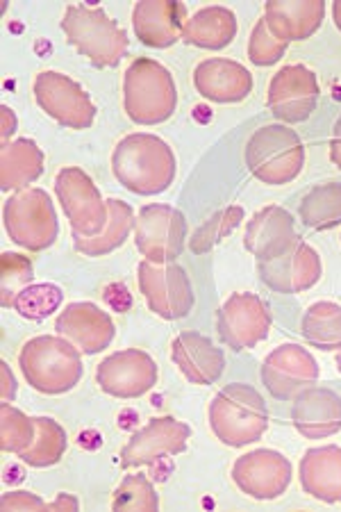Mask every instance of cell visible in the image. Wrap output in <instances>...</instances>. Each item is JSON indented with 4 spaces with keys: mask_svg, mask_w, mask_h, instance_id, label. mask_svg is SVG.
Segmentation results:
<instances>
[{
    "mask_svg": "<svg viewBox=\"0 0 341 512\" xmlns=\"http://www.w3.org/2000/svg\"><path fill=\"white\" fill-rule=\"evenodd\" d=\"M210 428L226 447H248L269 428L264 396L253 385L232 383L214 396L207 410Z\"/></svg>",
    "mask_w": 341,
    "mask_h": 512,
    "instance_id": "2",
    "label": "cell"
},
{
    "mask_svg": "<svg viewBox=\"0 0 341 512\" xmlns=\"http://www.w3.org/2000/svg\"><path fill=\"white\" fill-rule=\"evenodd\" d=\"M187 219L171 205L153 203L141 208L135 221V244L148 262L169 264L185 249Z\"/></svg>",
    "mask_w": 341,
    "mask_h": 512,
    "instance_id": "9",
    "label": "cell"
},
{
    "mask_svg": "<svg viewBox=\"0 0 341 512\" xmlns=\"http://www.w3.org/2000/svg\"><path fill=\"white\" fill-rule=\"evenodd\" d=\"M237 28V16L228 7H203L187 21L182 39L191 46L219 51V48H226L235 39Z\"/></svg>",
    "mask_w": 341,
    "mask_h": 512,
    "instance_id": "28",
    "label": "cell"
},
{
    "mask_svg": "<svg viewBox=\"0 0 341 512\" xmlns=\"http://www.w3.org/2000/svg\"><path fill=\"white\" fill-rule=\"evenodd\" d=\"M187 7L171 0H146L132 10V28L148 48H169L182 39L187 26Z\"/></svg>",
    "mask_w": 341,
    "mask_h": 512,
    "instance_id": "20",
    "label": "cell"
},
{
    "mask_svg": "<svg viewBox=\"0 0 341 512\" xmlns=\"http://www.w3.org/2000/svg\"><path fill=\"white\" fill-rule=\"evenodd\" d=\"M160 508V499L153 490L151 481L144 474H130L123 478L119 490L114 492L112 510H141V512H155Z\"/></svg>",
    "mask_w": 341,
    "mask_h": 512,
    "instance_id": "36",
    "label": "cell"
},
{
    "mask_svg": "<svg viewBox=\"0 0 341 512\" xmlns=\"http://www.w3.org/2000/svg\"><path fill=\"white\" fill-rule=\"evenodd\" d=\"M107 208H110V221L103 228L101 235L96 237H73V244H76V251L89 255V258H101L105 253H112L114 249L126 242L130 230L135 228V214L128 203L119 201V198H110L107 201Z\"/></svg>",
    "mask_w": 341,
    "mask_h": 512,
    "instance_id": "29",
    "label": "cell"
},
{
    "mask_svg": "<svg viewBox=\"0 0 341 512\" xmlns=\"http://www.w3.org/2000/svg\"><path fill=\"white\" fill-rule=\"evenodd\" d=\"M55 194L71 221L73 237H96L110 221V208L85 171L66 167L55 178Z\"/></svg>",
    "mask_w": 341,
    "mask_h": 512,
    "instance_id": "8",
    "label": "cell"
},
{
    "mask_svg": "<svg viewBox=\"0 0 341 512\" xmlns=\"http://www.w3.org/2000/svg\"><path fill=\"white\" fill-rule=\"evenodd\" d=\"M3 224L12 242L28 251L48 249L60 233L57 212L44 189L14 192L3 205Z\"/></svg>",
    "mask_w": 341,
    "mask_h": 512,
    "instance_id": "7",
    "label": "cell"
},
{
    "mask_svg": "<svg viewBox=\"0 0 341 512\" xmlns=\"http://www.w3.org/2000/svg\"><path fill=\"white\" fill-rule=\"evenodd\" d=\"M332 16H335V23H337V28L341 30V0H337V3L332 5Z\"/></svg>",
    "mask_w": 341,
    "mask_h": 512,
    "instance_id": "44",
    "label": "cell"
},
{
    "mask_svg": "<svg viewBox=\"0 0 341 512\" xmlns=\"http://www.w3.org/2000/svg\"><path fill=\"white\" fill-rule=\"evenodd\" d=\"M319 101V80L303 64H289L271 78L266 105L273 117L285 123H301L310 119Z\"/></svg>",
    "mask_w": 341,
    "mask_h": 512,
    "instance_id": "15",
    "label": "cell"
},
{
    "mask_svg": "<svg viewBox=\"0 0 341 512\" xmlns=\"http://www.w3.org/2000/svg\"><path fill=\"white\" fill-rule=\"evenodd\" d=\"M330 160L337 169H341V117L335 123V130H332L330 139Z\"/></svg>",
    "mask_w": 341,
    "mask_h": 512,
    "instance_id": "42",
    "label": "cell"
},
{
    "mask_svg": "<svg viewBox=\"0 0 341 512\" xmlns=\"http://www.w3.org/2000/svg\"><path fill=\"white\" fill-rule=\"evenodd\" d=\"M0 508L5 512H44L48 503L32 492H7L0 499Z\"/></svg>",
    "mask_w": 341,
    "mask_h": 512,
    "instance_id": "39",
    "label": "cell"
},
{
    "mask_svg": "<svg viewBox=\"0 0 341 512\" xmlns=\"http://www.w3.org/2000/svg\"><path fill=\"white\" fill-rule=\"evenodd\" d=\"M37 424V435L32 440L30 449L21 453V460L30 467L44 469V467H53L62 460L64 451H66V431L57 424L51 417H35Z\"/></svg>",
    "mask_w": 341,
    "mask_h": 512,
    "instance_id": "32",
    "label": "cell"
},
{
    "mask_svg": "<svg viewBox=\"0 0 341 512\" xmlns=\"http://www.w3.org/2000/svg\"><path fill=\"white\" fill-rule=\"evenodd\" d=\"M241 221H244V208H239V205H232V208L216 212L214 217L207 219L205 224L196 230L194 237H191V251L198 255L207 253L214 244L223 242Z\"/></svg>",
    "mask_w": 341,
    "mask_h": 512,
    "instance_id": "35",
    "label": "cell"
},
{
    "mask_svg": "<svg viewBox=\"0 0 341 512\" xmlns=\"http://www.w3.org/2000/svg\"><path fill=\"white\" fill-rule=\"evenodd\" d=\"M57 335L69 340L80 353L96 355L114 340V321L94 303H69L55 321Z\"/></svg>",
    "mask_w": 341,
    "mask_h": 512,
    "instance_id": "19",
    "label": "cell"
},
{
    "mask_svg": "<svg viewBox=\"0 0 341 512\" xmlns=\"http://www.w3.org/2000/svg\"><path fill=\"white\" fill-rule=\"evenodd\" d=\"M37 105L60 126L85 130L96 119V105L76 80L57 71H41L35 78Z\"/></svg>",
    "mask_w": 341,
    "mask_h": 512,
    "instance_id": "11",
    "label": "cell"
},
{
    "mask_svg": "<svg viewBox=\"0 0 341 512\" xmlns=\"http://www.w3.org/2000/svg\"><path fill=\"white\" fill-rule=\"evenodd\" d=\"M139 289L157 317L182 319L194 308V289L180 264H155L144 260L137 269Z\"/></svg>",
    "mask_w": 341,
    "mask_h": 512,
    "instance_id": "10",
    "label": "cell"
},
{
    "mask_svg": "<svg viewBox=\"0 0 341 512\" xmlns=\"http://www.w3.org/2000/svg\"><path fill=\"white\" fill-rule=\"evenodd\" d=\"M191 428L185 421L173 417H157L130 437L121 451V467L132 469L141 465H155L164 456H178L187 449Z\"/></svg>",
    "mask_w": 341,
    "mask_h": 512,
    "instance_id": "17",
    "label": "cell"
},
{
    "mask_svg": "<svg viewBox=\"0 0 341 512\" xmlns=\"http://www.w3.org/2000/svg\"><path fill=\"white\" fill-rule=\"evenodd\" d=\"M112 171L132 194H162L176 178V155L157 135L135 132L123 137L112 153Z\"/></svg>",
    "mask_w": 341,
    "mask_h": 512,
    "instance_id": "1",
    "label": "cell"
},
{
    "mask_svg": "<svg viewBox=\"0 0 341 512\" xmlns=\"http://www.w3.org/2000/svg\"><path fill=\"white\" fill-rule=\"evenodd\" d=\"M291 421L307 440H323L341 431V396L328 387H307L294 399Z\"/></svg>",
    "mask_w": 341,
    "mask_h": 512,
    "instance_id": "22",
    "label": "cell"
},
{
    "mask_svg": "<svg viewBox=\"0 0 341 512\" xmlns=\"http://www.w3.org/2000/svg\"><path fill=\"white\" fill-rule=\"evenodd\" d=\"M303 224L314 230H328L341 224V183L316 185L305 194L298 208Z\"/></svg>",
    "mask_w": 341,
    "mask_h": 512,
    "instance_id": "31",
    "label": "cell"
},
{
    "mask_svg": "<svg viewBox=\"0 0 341 512\" xmlns=\"http://www.w3.org/2000/svg\"><path fill=\"white\" fill-rule=\"evenodd\" d=\"M216 328L223 344L232 351H246L269 337L271 312L260 296L232 294L216 315Z\"/></svg>",
    "mask_w": 341,
    "mask_h": 512,
    "instance_id": "12",
    "label": "cell"
},
{
    "mask_svg": "<svg viewBox=\"0 0 341 512\" xmlns=\"http://www.w3.org/2000/svg\"><path fill=\"white\" fill-rule=\"evenodd\" d=\"M301 485L314 499L341 503V447L328 444L307 451L301 460Z\"/></svg>",
    "mask_w": 341,
    "mask_h": 512,
    "instance_id": "26",
    "label": "cell"
},
{
    "mask_svg": "<svg viewBox=\"0 0 341 512\" xmlns=\"http://www.w3.org/2000/svg\"><path fill=\"white\" fill-rule=\"evenodd\" d=\"M32 283V262L26 255L3 253L0 258V292H3V305L12 308L16 296Z\"/></svg>",
    "mask_w": 341,
    "mask_h": 512,
    "instance_id": "37",
    "label": "cell"
},
{
    "mask_svg": "<svg viewBox=\"0 0 341 512\" xmlns=\"http://www.w3.org/2000/svg\"><path fill=\"white\" fill-rule=\"evenodd\" d=\"M62 30L69 44L76 46L78 53L98 69L116 66L128 53L126 30L119 28V23L101 7L69 5L62 19Z\"/></svg>",
    "mask_w": 341,
    "mask_h": 512,
    "instance_id": "5",
    "label": "cell"
},
{
    "mask_svg": "<svg viewBox=\"0 0 341 512\" xmlns=\"http://www.w3.org/2000/svg\"><path fill=\"white\" fill-rule=\"evenodd\" d=\"M80 351L64 337L39 335L23 344L19 367L30 387L41 394H64L82 378Z\"/></svg>",
    "mask_w": 341,
    "mask_h": 512,
    "instance_id": "3",
    "label": "cell"
},
{
    "mask_svg": "<svg viewBox=\"0 0 341 512\" xmlns=\"http://www.w3.org/2000/svg\"><path fill=\"white\" fill-rule=\"evenodd\" d=\"M323 16H326V5L321 0H296V3H287V0H271L264 5V21L273 37L280 41H303L312 37L319 30Z\"/></svg>",
    "mask_w": 341,
    "mask_h": 512,
    "instance_id": "25",
    "label": "cell"
},
{
    "mask_svg": "<svg viewBox=\"0 0 341 512\" xmlns=\"http://www.w3.org/2000/svg\"><path fill=\"white\" fill-rule=\"evenodd\" d=\"M335 362H337V369H339V374H341V349H339V353H337V358H335Z\"/></svg>",
    "mask_w": 341,
    "mask_h": 512,
    "instance_id": "45",
    "label": "cell"
},
{
    "mask_svg": "<svg viewBox=\"0 0 341 512\" xmlns=\"http://www.w3.org/2000/svg\"><path fill=\"white\" fill-rule=\"evenodd\" d=\"M246 167L266 185H287L305 167L303 139L287 126H264L246 146Z\"/></svg>",
    "mask_w": 341,
    "mask_h": 512,
    "instance_id": "6",
    "label": "cell"
},
{
    "mask_svg": "<svg viewBox=\"0 0 341 512\" xmlns=\"http://www.w3.org/2000/svg\"><path fill=\"white\" fill-rule=\"evenodd\" d=\"M319 378V365L310 351L298 344H282L266 355L262 383L273 399L291 401L312 387Z\"/></svg>",
    "mask_w": 341,
    "mask_h": 512,
    "instance_id": "14",
    "label": "cell"
},
{
    "mask_svg": "<svg viewBox=\"0 0 341 512\" xmlns=\"http://www.w3.org/2000/svg\"><path fill=\"white\" fill-rule=\"evenodd\" d=\"M298 242L294 217L287 210L278 208V205H269L262 208L253 219L248 221L244 246L251 251L257 262L262 260H276L285 255L291 246Z\"/></svg>",
    "mask_w": 341,
    "mask_h": 512,
    "instance_id": "21",
    "label": "cell"
},
{
    "mask_svg": "<svg viewBox=\"0 0 341 512\" xmlns=\"http://www.w3.org/2000/svg\"><path fill=\"white\" fill-rule=\"evenodd\" d=\"M232 481L248 497L257 501L278 499L291 483V462L278 451L257 449L237 458Z\"/></svg>",
    "mask_w": 341,
    "mask_h": 512,
    "instance_id": "16",
    "label": "cell"
},
{
    "mask_svg": "<svg viewBox=\"0 0 341 512\" xmlns=\"http://www.w3.org/2000/svg\"><path fill=\"white\" fill-rule=\"evenodd\" d=\"M123 105L139 126H157L178 107V89L173 76L160 62L137 57L123 78Z\"/></svg>",
    "mask_w": 341,
    "mask_h": 512,
    "instance_id": "4",
    "label": "cell"
},
{
    "mask_svg": "<svg viewBox=\"0 0 341 512\" xmlns=\"http://www.w3.org/2000/svg\"><path fill=\"white\" fill-rule=\"evenodd\" d=\"M0 128H3V132H0V135H3V146H7L16 130V114L7 105L0 107Z\"/></svg>",
    "mask_w": 341,
    "mask_h": 512,
    "instance_id": "41",
    "label": "cell"
},
{
    "mask_svg": "<svg viewBox=\"0 0 341 512\" xmlns=\"http://www.w3.org/2000/svg\"><path fill=\"white\" fill-rule=\"evenodd\" d=\"M303 337L314 349H341V305L330 301L310 305L303 317Z\"/></svg>",
    "mask_w": 341,
    "mask_h": 512,
    "instance_id": "30",
    "label": "cell"
},
{
    "mask_svg": "<svg viewBox=\"0 0 341 512\" xmlns=\"http://www.w3.org/2000/svg\"><path fill=\"white\" fill-rule=\"evenodd\" d=\"M262 283L280 294H298L319 283L323 274L321 258L310 244L298 242L276 260L257 262Z\"/></svg>",
    "mask_w": 341,
    "mask_h": 512,
    "instance_id": "18",
    "label": "cell"
},
{
    "mask_svg": "<svg viewBox=\"0 0 341 512\" xmlns=\"http://www.w3.org/2000/svg\"><path fill=\"white\" fill-rule=\"evenodd\" d=\"M62 289L51 283H41V285H28L23 292L16 296L12 308L19 312L23 319L30 321H41L46 317H51L53 312L62 305Z\"/></svg>",
    "mask_w": 341,
    "mask_h": 512,
    "instance_id": "34",
    "label": "cell"
},
{
    "mask_svg": "<svg viewBox=\"0 0 341 512\" xmlns=\"http://www.w3.org/2000/svg\"><path fill=\"white\" fill-rule=\"evenodd\" d=\"M96 383L116 399H139L157 385V365L139 349L116 351L98 365Z\"/></svg>",
    "mask_w": 341,
    "mask_h": 512,
    "instance_id": "13",
    "label": "cell"
},
{
    "mask_svg": "<svg viewBox=\"0 0 341 512\" xmlns=\"http://www.w3.org/2000/svg\"><path fill=\"white\" fill-rule=\"evenodd\" d=\"M44 171V153L32 139H14L0 153V187L3 192H21Z\"/></svg>",
    "mask_w": 341,
    "mask_h": 512,
    "instance_id": "27",
    "label": "cell"
},
{
    "mask_svg": "<svg viewBox=\"0 0 341 512\" xmlns=\"http://www.w3.org/2000/svg\"><path fill=\"white\" fill-rule=\"evenodd\" d=\"M194 87L212 103H239L253 92V76L244 64L212 57L196 66Z\"/></svg>",
    "mask_w": 341,
    "mask_h": 512,
    "instance_id": "23",
    "label": "cell"
},
{
    "mask_svg": "<svg viewBox=\"0 0 341 512\" xmlns=\"http://www.w3.org/2000/svg\"><path fill=\"white\" fill-rule=\"evenodd\" d=\"M0 378H3V390H0V396H3V403H10L16 396V378L12 376V369L7 367V362H0Z\"/></svg>",
    "mask_w": 341,
    "mask_h": 512,
    "instance_id": "40",
    "label": "cell"
},
{
    "mask_svg": "<svg viewBox=\"0 0 341 512\" xmlns=\"http://www.w3.org/2000/svg\"><path fill=\"white\" fill-rule=\"evenodd\" d=\"M171 360L176 362L182 376L194 385L216 383L226 367L223 351L216 349L210 337L194 333V330H185L173 340Z\"/></svg>",
    "mask_w": 341,
    "mask_h": 512,
    "instance_id": "24",
    "label": "cell"
},
{
    "mask_svg": "<svg viewBox=\"0 0 341 512\" xmlns=\"http://www.w3.org/2000/svg\"><path fill=\"white\" fill-rule=\"evenodd\" d=\"M287 46L289 44H285V41L273 37V32L266 26V21L260 19L253 28L251 41H248V57H251V62L257 66H271L282 60V55L287 53Z\"/></svg>",
    "mask_w": 341,
    "mask_h": 512,
    "instance_id": "38",
    "label": "cell"
},
{
    "mask_svg": "<svg viewBox=\"0 0 341 512\" xmlns=\"http://www.w3.org/2000/svg\"><path fill=\"white\" fill-rule=\"evenodd\" d=\"M80 508V503L76 497H71V494H60L55 503H48V510H73L76 512Z\"/></svg>",
    "mask_w": 341,
    "mask_h": 512,
    "instance_id": "43",
    "label": "cell"
},
{
    "mask_svg": "<svg viewBox=\"0 0 341 512\" xmlns=\"http://www.w3.org/2000/svg\"><path fill=\"white\" fill-rule=\"evenodd\" d=\"M37 435L35 417H28L26 412L12 408L10 403L0 406V449L5 453H16L30 449L32 440Z\"/></svg>",
    "mask_w": 341,
    "mask_h": 512,
    "instance_id": "33",
    "label": "cell"
}]
</instances>
